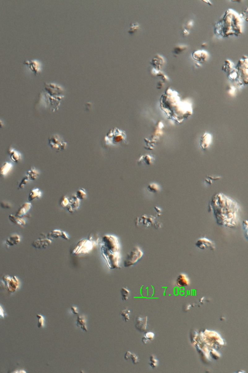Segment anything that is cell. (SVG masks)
<instances>
[{
    "label": "cell",
    "mask_w": 248,
    "mask_h": 373,
    "mask_svg": "<svg viewBox=\"0 0 248 373\" xmlns=\"http://www.w3.org/2000/svg\"><path fill=\"white\" fill-rule=\"evenodd\" d=\"M32 204L30 203H25L20 207L16 213V216L21 217L25 215L31 208Z\"/></svg>",
    "instance_id": "obj_15"
},
{
    "label": "cell",
    "mask_w": 248,
    "mask_h": 373,
    "mask_svg": "<svg viewBox=\"0 0 248 373\" xmlns=\"http://www.w3.org/2000/svg\"><path fill=\"white\" fill-rule=\"evenodd\" d=\"M139 27V25L137 23H132L130 24V28H129L128 32L129 33H133L134 31L136 30L137 28Z\"/></svg>",
    "instance_id": "obj_31"
},
{
    "label": "cell",
    "mask_w": 248,
    "mask_h": 373,
    "mask_svg": "<svg viewBox=\"0 0 248 373\" xmlns=\"http://www.w3.org/2000/svg\"><path fill=\"white\" fill-rule=\"evenodd\" d=\"M209 207L219 225L233 228L238 224L240 207L235 200L224 194L218 193L213 197Z\"/></svg>",
    "instance_id": "obj_1"
},
{
    "label": "cell",
    "mask_w": 248,
    "mask_h": 373,
    "mask_svg": "<svg viewBox=\"0 0 248 373\" xmlns=\"http://www.w3.org/2000/svg\"><path fill=\"white\" fill-rule=\"evenodd\" d=\"M24 64L27 65L32 71L34 72V73L36 74V75H37L40 72V64L37 61H33V60L26 61L24 62Z\"/></svg>",
    "instance_id": "obj_12"
},
{
    "label": "cell",
    "mask_w": 248,
    "mask_h": 373,
    "mask_svg": "<svg viewBox=\"0 0 248 373\" xmlns=\"http://www.w3.org/2000/svg\"><path fill=\"white\" fill-rule=\"evenodd\" d=\"M96 242L91 240L82 239L80 240L71 251V253L76 257H84L92 251L96 246Z\"/></svg>",
    "instance_id": "obj_3"
},
{
    "label": "cell",
    "mask_w": 248,
    "mask_h": 373,
    "mask_svg": "<svg viewBox=\"0 0 248 373\" xmlns=\"http://www.w3.org/2000/svg\"><path fill=\"white\" fill-rule=\"evenodd\" d=\"M20 240L19 235H18L17 234H14L7 239L6 244L8 246L16 245L20 242Z\"/></svg>",
    "instance_id": "obj_16"
},
{
    "label": "cell",
    "mask_w": 248,
    "mask_h": 373,
    "mask_svg": "<svg viewBox=\"0 0 248 373\" xmlns=\"http://www.w3.org/2000/svg\"><path fill=\"white\" fill-rule=\"evenodd\" d=\"M147 316H138L136 318V324L135 325L136 329L141 332L145 331L147 328Z\"/></svg>",
    "instance_id": "obj_10"
},
{
    "label": "cell",
    "mask_w": 248,
    "mask_h": 373,
    "mask_svg": "<svg viewBox=\"0 0 248 373\" xmlns=\"http://www.w3.org/2000/svg\"><path fill=\"white\" fill-rule=\"evenodd\" d=\"M61 238L66 240H69L70 239L69 235L65 231H62V233Z\"/></svg>",
    "instance_id": "obj_34"
},
{
    "label": "cell",
    "mask_w": 248,
    "mask_h": 373,
    "mask_svg": "<svg viewBox=\"0 0 248 373\" xmlns=\"http://www.w3.org/2000/svg\"><path fill=\"white\" fill-rule=\"evenodd\" d=\"M76 196L80 200H83V199H85L86 197L87 193H86V191L85 190V189H84V188H80L76 192Z\"/></svg>",
    "instance_id": "obj_27"
},
{
    "label": "cell",
    "mask_w": 248,
    "mask_h": 373,
    "mask_svg": "<svg viewBox=\"0 0 248 373\" xmlns=\"http://www.w3.org/2000/svg\"><path fill=\"white\" fill-rule=\"evenodd\" d=\"M154 337H155L154 333H153L152 332H146L144 334V337H142L141 341L144 344H146L149 342L152 341L154 339Z\"/></svg>",
    "instance_id": "obj_23"
},
{
    "label": "cell",
    "mask_w": 248,
    "mask_h": 373,
    "mask_svg": "<svg viewBox=\"0 0 248 373\" xmlns=\"http://www.w3.org/2000/svg\"><path fill=\"white\" fill-rule=\"evenodd\" d=\"M8 152H9V154H10V158H11V160L12 161H13L14 162L18 163L21 160V156L20 154L18 151L15 150L14 149L12 148H10L9 149Z\"/></svg>",
    "instance_id": "obj_19"
},
{
    "label": "cell",
    "mask_w": 248,
    "mask_h": 373,
    "mask_svg": "<svg viewBox=\"0 0 248 373\" xmlns=\"http://www.w3.org/2000/svg\"><path fill=\"white\" fill-rule=\"evenodd\" d=\"M2 124H2V122L0 121V128H2Z\"/></svg>",
    "instance_id": "obj_39"
},
{
    "label": "cell",
    "mask_w": 248,
    "mask_h": 373,
    "mask_svg": "<svg viewBox=\"0 0 248 373\" xmlns=\"http://www.w3.org/2000/svg\"><path fill=\"white\" fill-rule=\"evenodd\" d=\"M44 318L41 315H39V327L44 326Z\"/></svg>",
    "instance_id": "obj_36"
},
{
    "label": "cell",
    "mask_w": 248,
    "mask_h": 373,
    "mask_svg": "<svg viewBox=\"0 0 248 373\" xmlns=\"http://www.w3.org/2000/svg\"><path fill=\"white\" fill-rule=\"evenodd\" d=\"M195 245L198 248L202 250L209 249L210 250L214 251L216 249L215 242L206 237L199 238L195 243Z\"/></svg>",
    "instance_id": "obj_6"
},
{
    "label": "cell",
    "mask_w": 248,
    "mask_h": 373,
    "mask_svg": "<svg viewBox=\"0 0 248 373\" xmlns=\"http://www.w3.org/2000/svg\"><path fill=\"white\" fill-rule=\"evenodd\" d=\"M9 219L11 222L14 223L15 225H17V226L23 227L26 225L25 221L23 218L18 217L17 216L14 215L12 214L10 215L9 216Z\"/></svg>",
    "instance_id": "obj_17"
},
{
    "label": "cell",
    "mask_w": 248,
    "mask_h": 373,
    "mask_svg": "<svg viewBox=\"0 0 248 373\" xmlns=\"http://www.w3.org/2000/svg\"><path fill=\"white\" fill-rule=\"evenodd\" d=\"M62 231L59 229H54L48 234L47 237L50 239L54 238H61Z\"/></svg>",
    "instance_id": "obj_25"
},
{
    "label": "cell",
    "mask_w": 248,
    "mask_h": 373,
    "mask_svg": "<svg viewBox=\"0 0 248 373\" xmlns=\"http://www.w3.org/2000/svg\"><path fill=\"white\" fill-rule=\"evenodd\" d=\"M136 220L137 221H136V225L137 226L142 223V225L146 227H149L151 226V225H153L154 223H155L156 222L155 217H153L152 216H147L146 215H142L140 218H137Z\"/></svg>",
    "instance_id": "obj_9"
},
{
    "label": "cell",
    "mask_w": 248,
    "mask_h": 373,
    "mask_svg": "<svg viewBox=\"0 0 248 373\" xmlns=\"http://www.w3.org/2000/svg\"><path fill=\"white\" fill-rule=\"evenodd\" d=\"M125 359L126 360H128L129 359H131L132 361V362L134 364H136L139 363L140 362L139 357L136 355V354L134 353H131L130 351H127L125 355Z\"/></svg>",
    "instance_id": "obj_20"
},
{
    "label": "cell",
    "mask_w": 248,
    "mask_h": 373,
    "mask_svg": "<svg viewBox=\"0 0 248 373\" xmlns=\"http://www.w3.org/2000/svg\"><path fill=\"white\" fill-rule=\"evenodd\" d=\"M39 174L38 171L35 168L32 167L27 173L26 177L29 180H35L38 177Z\"/></svg>",
    "instance_id": "obj_21"
},
{
    "label": "cell",
    "mask_w": 248,
    "mask_h": 373,
    "mask_svg": "<svg viewBox=\"0 0 248 373\" xmlns=\"http://www.w3.org/2000/svg\"><path fill=\"white\" fill-rule=\"evenodd\" d=\"M120 293L121 294L122 299L123 301H127L128 299L130 296V292L128 289L123 287L120 290Z\"/></svg>",
    "instance_id": "obj_26"
},
{
    "label": "cell",
    "mask_w": 248,
    "mask_h": 373,
    "mask_svg": "<svg viewBox=\"0 0 248 373\" xmlns=\"http://www.w3.org/2000/svg\"><path fill=\"white\" fill-rule=\"evenodd\" d=\"M51 240L48 238H39L32 244L33 247L37 249H46L51 245Z\"/></svg>",
    "instance_id": "obj_7"
},
{
    "label": "cell",
    "mask_w": 248,
    "mask_h": 373,
    "mask_svg": "<svg viewBox=\"0 0 248 373\" xmlns=\"http://www.w3.org/2000/svg\"><path fill=\"white\" fill-rule=\"evenodd\" d=\"M69 204V199L67 196H63L60 200V204L62 208H67Z\"/></svg>",
    "instance_id": "obj_28"
},
{
    "label": "cell",
    "mask_w": 248,
    "mask_h": 373,
    "mask_svg": "<svg viewBox=\"0 0 248 373\" xmlns=\"http://www.w3.org/2000/svg\"><path fill=\"white\" fill-rule=\"evenodd\" d=\"M80 204V200L76 195L72 196V197L69 199V205L67 207V209L68 212L73 213L79 209Z\"/></svg>",
    "instance_id": "obj_8"
},
{
    "label": "cell",
    "mask_w": 248,
    "mask_h": 373,
    "mask_svg": "<svg viewBox=\"0 0 248 373\" xmlns=\"http://www.w3.org/2000/svg\"><path fill=\"white\" fill-rule=\"evenodd\" d=\"M49 143L51 148L57 152L65 150L67 146V142L58 135H54L50 137Z\"/></svg>",
    "instance_id": "obj_5"
},
{
    "label": "cell",
    "mask_w": 248,
    "mask_h": 373,
    "mask_svg": "<svg viewBox=\"0 0 248 373\" xmlns=\"http://www.w3.org/2000/svg\"><path fill=\"white\" fill-rule=\"evenodd\" d=\"M100 245L101 253H116L120 252V245L118 238L113 235H104Z\"/></svg>",
    "instance_id": "obj_2"
},
{
    "label": "cell",
    "mask_w": 248,
    "mask_h": 373,
    "mask_svg": "<svg viewBox=\"0 0 248 373\" xmlns=\"http://www.w3.org/2000/svg\"><path fill=\"white\" fill-rule=\"evenodd\" d=\"M190 279L185 273H181L179 274L176 279V284L177 286L180 287H185L189 286L190 284Z\"/></svg>",
    "instance_id": "obj_11"
},
{
    "label": "cell",
    "mask_w": 248,
    "mask_h": 373,
    "mask_svg": "<svg viewBox=\"0 0 248 373\" xmlns=\"http://www.w3.org/2000/svg\"><path fill=\"white\" fill-rule=\"evenodd\" d=\"M154 209H155V210H156V212H157V214H158V216H160L161 214H161L162 213V209H160L159 207H155V208H154Z\"/></svg>",
    "instance_id": "obj_37"
},
{
    "label": "cell",
    "mask_w": 248,
    "mask_h": 373,
    "mask_svg": "<svg viewBox=\"0 0 248 373\" xmlns=\"http://www.w3.org/2000/svg\"><path fill=\"white\" fill-rule=\"evenodd\" d=\"M12 168V165L8 162H5L0 166V177H5L8 174Z\"/></svg>",
    "instance_id": "obj_14"
},
{
    "label": "cell",
    "mask_w": 248,
    "mask_h": 373,
    "mask_svg": "<svg viewBox=\"0 0 248 373\" xmlns=\"http://www.w3.org/2000/svg\"><path fill=\"white\" fill-rule=\"evenodd\" d=\"M131 311L128 308H125L121 311L120 314L122 317L123 320L125 322H128L130 319V314Z\"/></svg>",
    "instance_id": "obj_24"
},
{
    "label": "cell",
    "mask_w": 248,
    "mask_h": 373,
    "mask_svg": "<svg viewBox=\"0 0 248 373\" xmlns=\"http://www.w3.org/2000/svg\"><path fill=\"white\" fill-rule=\"evenodd\" d=\"M41 196H42V192L40 190L37 188L34 189L31 191L29 194L28 200L30 201H33L34 199L40 198Z\"/></svg>",
    "instance_id": "obj_22"
},
{
    "label": "cell",
    "mask_w": 248,
    "mask_h": 373,
    "mask_svg": "<svg viewBox=\"0 0 248 373\" xmlns=\"http://www.w3.org/2000/svg\"><path fill=\"white\" fill-rule=\"evenodd\" d=\"M201 146L202 149H205L207 148L209 146V145L210 144L211 141V137L210 134L208 133L205 134L201 139Z\"/></svg>",
    "instance_id": "obj_18"
},
{
    "label": "cell",
    "mask_w": 248,
    "mask_h": 373,
    "mask_svg": "<svg viewBox=\"0 0 248 373\" xmlns=\"http://www.w3.org/2000/svg\"><path fill=\"white\" fill-rule=\"evenodd\" d=\"M150 366L152 368H155L158 366L159 361L156 359V357L154 355H152L150 357V362L149 363Z\"/></svg>",
    "instance_id": "obj_29"
},
{
    "label": "cell",
    "mask_w": 248,
    "mask_h": 373,
    "mask_svg": "<svg viewBox=\"0 0 248 373\" xmlns=\"http://www.w3.org/2000/svg\"><path fill=\"white\" fill-rule=\"evenodd\" d=\"M144 253L138 246H135L133 250L127 255L124 265L125 267H129L136 264L144 256Z\"/></svg>",
    "instance_id": "obj_4"
},
{
    "label": "cell",
    "mask_w": 248,
    "mask_h": 373,
    "mask_svg": "<svg viewBox=\"0 0 248 373\" xmlns=\"http://www.w3.org/2000/svg\"><path fill=\"white\" fill-rule=\"evenodd\" d=\"M71 312H72L75 315H79V312L78 311V308L76 307L72 306L71 308Z\"/></svg>",
    "instance_id": "obj_35"
},
{
    "label": "cell",
    "mask_w": 248,
    "mask_h": 373,
    "mask_svg": "<svg viewBox=\"0 0 248 373\" xmlns=\"http://www.w3.org/2000/svg\"><path fill=\"white\" fill-rule=\"evenodd\" d=\"M1 206L2 207V206H5L3 208H5V209H6V208L7 209H9V208H11V207H10L11 206H10V204H9V203H8L2 202L1 204Z\"/></svg>",
    "instance_id": "obj_38"
},
{
    "label": "cell",
    "mask_w": 248,
    "mask_h": 373,
    "mask_svg": "<svg viewBox=\"0 0 248 373\" xmlns=\"http://www.w3.org/2000/svg\"><path fill=\"white\" fill-rule=\"evenodd\" d=\"M29 180V179H28V178H27V177H25V178H24L23 179H22V181H21V182H20V184L19 185V189H23V188H24V186L26 184H27V182H28Z\"/></svg>",
    "instance_id": "obj_32"
},
{
    "label": "cell",
    "mask_w": 248,
    "mask_h": 373,
    "mask_svg": "<svg viewBox=\"0 0 248 373\" xmlns=\"http://www.w3.org/2000/svg\"><path fill=\"white\" fill-rule=\"evenodd\" d=\"M76 326L82 330L87 332L88 331L86 324V319L85 315H78L76 320Z\"/></svg>",
    "instance_id": "obj_13"
},
{
    "label": "cell",
    "mask_w": 248,
    "mask_h": 373,
    "mask_svg": "<svg viewBox=\"0 0 248 373\" xmlns=\"http://www.w3.org/2000/svg\"><path fill=\"white\" fill-rule=\"evenodd\" d=\"M243 227L244 232H246V237L247 238V234H248V221L245 220L242 223Z\"/></svg>",
    "instance_id": "obj_33"
},
{
    "label": "cell",
    "mask_w": 248,
    "mask_h": 373,
    "mask_svg": "<svg viewBox=\"0 0 248 373\" xmlns=\"http://www.w3.org/2000/svg\"><path fill=\"white\" fill-rule=\"evenodd\" d=\"M148 190L151 192H157L159 191V186L157 184H150L148 186Z\"/></svg>",
    "instance_id": "obj_30"
}]
</instances>
